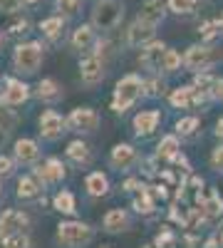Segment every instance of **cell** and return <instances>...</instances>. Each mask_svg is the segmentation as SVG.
Segmentation results:
<instances>
[{
  "label": "cell",
  "mask_w": 223,
  "mask_h": 248,
  "mask_svg": "<svg viewBox=\"0 0 223 248\" xmlns=\"http://www.w3.org/2000/svg\"><path fill=\"white\" fill-rule=\"evenodd\" d=\"M45 40H17L10 52V70L17 77H35L45 65Z\"/></svg>",
  "instance_id": "6da1fadb"
},
{
  "label": "cell",
  "mask_w": 223,
  "mask_h": 248,
  "mask_svg": "<svg viewBox=\"0 0 223 248\" xmlns=\"http://www.w3.org/2000/svg\"><path fill=\"white\" fill-rule=\"evenodd\" d=\"M144 99V72H127L114 82V90L109 97V109L117 117H124Z\"/></svg>",
  "instance_id": "7a4b0ae2"
},
{
  "label": "cell",
  "mask_w": 223,
  "mask_h": 248,
  "mask_svg": "<svg viewBox=\"0 0 223 248\" xmlns=\"http://www.w3.org/2000/svg\"><path fill=\"white\" fill-rule=\"evenodd\" d=\"M97 238V229L82 218H59L55 226V243L59 248H89Z\"/></svg>",
  "instance_id": "3957f363"
},
{
  "label": "cell",
  "mask_w": 223,
  "mask_h": 248,
  "mask_svg": "<svg viewBox=\"0 0 223 248\" xmlns=\"http://www.w3.org/2000/svg\"><path fill=\"white\" fill-rule=\"evenodd\" d=\"M124 20V3L121 0H94L89 8V23L99 30V35H112Z\"/></svg>",
  "instance_id": "277c9868"
},
{
  "label": "cell",
  "mask_w": 223,
  "mask_h": 248,
  "mask_svg": "<svg viewBox=\"0 0 223 248\" xmlns=\"http://www.w3.org/2000/svg\"><path fill=\"white\" fill-rule=\"evenodd\" d=\"M221 62H223V52L208 43H191L184 50V72H189V75L208 72L216 65H221Z\"/></svg>",
  "instance_id": "5b68a950"
},
{
  "label": "cell",
  "mask_w": 223,
  "mask_h": 248,
  "mask_svg": "<svg viewBox=\"0 0 223 248\" xmlns=\"http://www.w3.org/2000/svg\"><path fill=\"white\" fill-rule=\"evenodd\" d=\"M77 67H79V85L87 92H94L97 87H102L109 75V62L102 55H97L94 50L87 55H79Z\"/></svg>",
  "instance_id": "8992f818"
},
{
  "label": "cell",
  "mask_w": 223,
  "mask_h": 248,
  "mask_svg": "<svg viewBox=\"0 0 223 248\" xmlns=\"http://www.w3.org/2000/svg\"><path fill=\"white\" fill-rule=\"evenodd\" d=\"M28 171L35 176L40 189L47 194V191L57 189V186H62L67 181V161H62L59 156H47L40 164H35V167H30Z\"/></svg>",
  "instance_id": "52a82bcc"
},
{
  "label": "cell",
  "mask_w": 223,
  "mask_h": 248,
  "mask_svg": "<svg viewBox=\"0 0 223 248\" xmlns=\"http://www.w3.org/2000/svg\"><path fill=\"white\" fill-rule=\"evenodd\" d=\"M141 156H144V154L136 149V144H132V141H117L114 147L109 149V154H107V167L112 171L121 174V176H129V174H134L139 169Z\"/></svg>",
  "instance_id": "ba28073f"
},
{
  "label": "cell",
  "mask_w": 223,
  "mask_h": 248,
  "mask_svg": "<svg viewBox=\"0 0 223 248\" xmlns=\"http://www.w3.org/2000/svg\"><path fill=\"white\" fill-rule=\"evenodd\" d=\"M0 105L5 107H25L28 102L32 99V85H28L25 77H17V75H5L3 77V85H0Z\"/></svg>",
  "instance_id": "9c48e42d"
},
{
  "label": "cell",
  "mask_w": 223,
  "mask_h": 248,
  "mask_svg": "<svg viewBox=\"0 0 223 248\" xmlns=\"http://www.w3.org/2000/svg\"><path fill=\"white\" fill-rule=\"evenodd\" d=\"M67 132H70L67 129V117H62L55 107H47V109L40 112V117H37V137H40V141L57 144Z\"/></svg>",
  "instance_id": "30bf717a"
},
{
  "label": "cell",
  "mask_w": 223,
  "mask_h": 248,
  "mask_svg": "<svg viewBox=\"0 0 223 248\" xmlns=\"http://www.w3.org/2000/svg\"><path fill=\"white\" fill-rule=\"evenodd\" d=\"M65 117H67V129L77 137H92V134H97L99 124H102V114L87 105L70 109Z\"/></svg>",
  "instance_id": "8fae6325"
},
{
  "label": "cell",
  "mask_w": 223,
  "mask_h": 248,
  "mask_svg": "<svg viewBox=\"0 0 223 248\" xmlns=\"http://www.w3.org/2000/svg\"><path fill=\"white\" fill-rule=\"evenodd\" d=\"M161 124H164V112L161 109H139L132 117V134L136 141H144L161 129Z\"/></svg>",
  "instance_id": "7c38bea8"
},
{
  "label": "cell",
  "mask_w": 223,
  "mask_h": 248,
  "mask_svg": "<svg viewBox=\"0 0 223 248\" xmlns=\"http://www.w3.org/2000/svg\"><path fill=\"white\" fill-rule=\"evenodd\" d=\"M10 152L17 159L20 169H30V167L43 161V144H40V139H35V137H17L13 141Z\"/></svg>",
  "instance_id": "4fadbf2b"
},
{
  "label": "cell",
  "mask_w": 223,
  "mask_h": 248,
  "mask_svg": "<svg viewBox=\"0 0 223 248\" xmlns=\"http://www.w3.org/2000/svg\"><path fill=\"white\" fill-rule=\"evenodd\" d=\"M169 45L164 40H151L149 45H144L139 50V57H136V65L141 67L144 75H159L161 72V62H164V55H166Z\"/></svg>",
  "instance_id": "5bb4252c"
},
{
  "label": "cell",
  "mask_w": 223,
  "mask_h": 248,
  "mask_svg": "<svg viewBox=\"0 0 223 248\" xmlns=\"http://www.w3.org/2000/svg\"><path fill=\"white\" fill-rule=\"evenodd\" d=\"M156 30H159L156 25L147 23V20H141V17H134L124 30V47L127 50H141L144 45H149L151 40H156Z\"/></svg>",
  "instance_id": "9a60e30c"
},
{
  "label": "cell",
  "mask_w": 223,
  "mask_h": 248,
  "mask_svg": "<svg viewBox=\"0 0 223 248\" xmlns=\"http://www.w3.org/2000/svg\"><path fill=\"white\" fill-rule=\"evenodd\" d=\"M134 211L132 209H121V206H114V209L104 211L102 221H99V226H102V231L109 233V236H119V233H129L134 229Z\"/></svg>",
  "instance_id": "2e32d148"
},
{
  "label": "cell",
  "mask_w": 223,
  "mask_h": 248,
  "mask_svg": "<svg viewBox=\"0 0 223 248\" xmlns=\"http://www.w3.org/2000/svg\"><path fill=\"white\" fill-rule=\"evenodd\" d=\"M65 161L72 164L74 169H89L94 164V149L87 141V137H74L65 147Z\"/></svg>",
  "instance_id": "e0dca14e"
},
{
  "label": "cell",
  "mask_w": 223,
  "mask_h": 248,
  "mask_svg": "<svg viewBox=\"0 0 223 248\" xmlns=\"http://www.w3.org/2000/svg\"><path fill=\"white\" fill-rule=\"evenodd\" d=\"M32 99H37L45 107H57L65 99V87L55 77H40L32 85Z\"/></svg>",
  "instance_id": "ac0fdd59"
},
{
  "label": "cell",
  "mask_w": 223,
  "mask_h": 248,
  "mask_svg": "<svg viewBox=\"0 0 223 248\" xmlns=\"http://www.w3.org/2000/svg\"><path fill=\"white\" fill-rule=\"evenodd\" d=\"M99 37H102V35H99V30H97L92 23H82V25H77V28L70 32L67 45H70V50L77 52V55H87V52L94 50V45H97Z\"/></svg>",
  "instance_id": "d6986e66"
},
{
  "label": "cell",
  "mask_w": 223,
  "mask_h": 248,
  "mask_svg": "<svg viewBox=\"0 0 223 248\" xmlns=\"http://www.w3.org/2000/svg\"><path fill=\"white\" fill-rule=\"evenodd\" d=\"M37 32L43 35V40L47 45H57L65 40V32H67V17L62 15H47L37 23Z\"/></svg>",
  "instance_id": "ffe728a7"
},
{
  "label": "cell",
  "mask_w": 223,
  "mask_h": 248,
  "mask_svg": "<svg viewBox=\"0 0 223 248\" xmlns=\"http://www.w3.org/2000/svg\"><path fill=\"white\" fill-rule=\"evenodd\" d=\"M32 218L25 209H0V231L5 236L17 231H30Z\"/></svg>",
  "instance_id": "44dd1931"
},
{
  "label": "cell",
  "mask_w": 223,
  "mask_h": 248,
  "mask_svg": "<svg viewBox=\"0 0 223 248\" xmlns=\"http://www.w3.org/2000/svg\"><path fill=\"white\" fill-rule=\"evenodd\" d=\"M85 194L87 199L97 201V199H107L112 194V181H109V174L102 171V169H92L85 174Z\"/></svg>",
  "instance_id": "7402d4cb"
},
{
  "label": "cell",
  "mask_w": 223,
  "mask_h": 248,
  "mask_svg": "<svg viewBox=\"0 0 223 248\" xmlns=\"http://www.w3.org/2000/svg\"><path fill=\"white\" fill-rule=\"evenodd\" d=\"M43 194H45V191L40 189V184L35 181V176H32L30 171L17 174V176H15V199H17L20 203H23V206L35 203Z\"/></svg>",
  "instance_id": "603a6c76"
},
{
  "label": "cell",
  "mask_w": 223,
  "mask_h": 248,
  "mask_svg": "<svg viewBox=\"0 0 223 248\" xmlns=\"http://www.w3.org/2000/svg\"><path fill=\"white\" fill-rule=\"evenodd\" d=\"M159 201L149 194V181L144 184V189H141V191H136L134 196H132V201H129V209L136 214V216H141V218H147V221H151L161 209H159Z\"/></svg>",
  "instance_id": "cb8c5ba5"
},
{
  "label": "cell",
  "mask_w": 223,
  "mask_h": 248,
  "mask_svg": "<svg viewBox=\"0 0 223 248\" xmlns=\"http://www.w3.org/2000/svg\"><path fill=\"white\" fill-rule=\"evenodd\" d=\"M181 152H184V139H181L176 132L161 134V139L156 141V149H154V154L164 161V164H171Z\"/></svg>",
  "instance_id": "d4e9b609"
},
{
  "label": "cell",
  "mask_w": 223,
  "mask_h": 248,
  "mask_svg": "<svg viewBox=\"0 0 223 248\" xmlns=\"http://www.w3.org/2000/svg\"><path fill=\"white\" fill-rule=\"evenodd\" d=\"M166 15H169L166 0H144V3H141V8H139V13H136V17L147 20V23H151V25H156V28L164 25Z\"/></svg>",
  "instance_id": "484cf974"
},
{
  "label": "cell",
  "mask_w": 223,
  "mask_h": 248,
  "mask_svg": "<svg viewBox=\"0 0 223 248\" xmlns=\"http://www.w3.org/2000/svg\"><path fill=\"white\" fill-rule=\"evenodd\" d=\"M169 77L166 75H144V99L149 102H159L169 97Z\"/></svg>",
  "instance_id": "4316f807"
},
{
  "label": "cell",
  "mask_w": 223,
  "mask_h": 248,
  "mask_svg": "<svg viewBox=\"0 0 223 248\" xmlns=\"http://www.w3.org/2000/svg\"><path fill=\"white\" fill-rule=\"evenodd\" d=\"M50 209L57 211L59 216H67V218H74L77 216V196L70 191V189H57L52 194V203H50Z\"/></svg>",
  "instance_id": "83f0119b"
},
{
  "label": "cell",
  "mask_w": 223,
  "mask_h": 248,
  "mask_svg": "<svg viewBox=\"0 0 223 248\" xmlns=\"http://www.w3.org/2000/svg\"><path fill=\"white\" fill-rule=\"evenodd\" d=\"M174 132L184 139V141H193L201 137V117L198 114H181L174 122Z\"/></svg>",
  "instance_id": "f1b7e54d"
},
{
  "label": "cell",
  "mask_w": 223,
  "mask_h": 248,
  "mask_svg": "<svg viewBox=\"0 0 223 248\" xmlns=\"http://www.w3.org/2000/svg\"><path fill=\"white\" fill-rule=\"evenodd\" d=\"M169 107L171 109H178V112H186V109H193V85H178L169 92L166 97Z\"/></svg>",
  "instance_id": "f546056e"
},
{
  "label": "cell",
  "mask_w": 223,
  "mask_h": 248,
  "mask_svg": "<svg viewBox=\"0 0 223 248\" xmlns=\"http://www.w3.org/2000/svg\"><path fill=\"white\" fill-rule=\"evenodd\" d=\"M201 209H204V214L213 221V226L218 221H223V196L216 186H206V199L201 203Z\"/></svg>",
  "instance_id": "4dcf8cb0"
},
{
  "label": "cell",
  "mask_w": 223,
  "mask_h": 248,
  "mask_svg": "<svg viewBox=\"0 0 223 248\" xmlns=\"http://www.w3.org/2000/svg\"><path fill=\"white\" fill-rule=\"evenodd\" d=\"M32 20L23 13H17V15H10L8 20V25H5V35L13 37V40H25L30 32H32Z\"/></svg>",
  "instance_id": "1f68e13d"
},
{
  "label": "cell",
  "mask_w": 223,
  "mask_h": 248,
  "mask_svg": "<svg viewBox=\"0 0 223 248\" xmlns=\"http://www.w3.org/2000/svg\"><path fill=\"white\" fill-rule=\"evenodd\" d=\"M198 37H201V43L216 45L218 40L223 37V25H221V17H213V20H204V23L198 25Z\"/></svg>",
  "instance_id": "d6a6232c"
},
{
  "label": "cell",
  "mask_w": 223,
  "mask_h": 248,
  "mask_svg": "<svg viewBox=\"0 0 223 248\" xmlns=\"http://www.w3.org/2000/svg\"><path fill=\"white\" fill-rule=\"evenodd\" d=\"M178 72H184V52L176 50V47H169L166 55H164V62H161V75H178Z\"/></svg>",
  "instance_id": "836d02e7"
},
{
  "label": "cell",
  "mask_w": 223,
  "mask_h": 248,
  "mask_svg": "<svg viewBox=\"0 0 223 248\" xmlns=\"http://www.w3.org/2000/svg\"><path fill=\"white\" fill-rule=\"evenodd\" d=\"M161 161L156 154H144L141 156V161H139V169H136V174L139 176H144L147 181H156L159 179V171H161Z\"/></svg>",
  "instance_id": "e575fe53"
},
{
  "label": "cell",
  "mask_w": 223,
  "mask_h": 248,
  "mask_svg": "<svg viewBox=\"0 0 223 248\" xmlns=\"http://www.w3.org/2000/svg\"><path fill=\"white\" fill-rule=\"evenodd\" d=\"M159 248H176L181 243V233L174 231V223H164V226H159V231L154 233L151 238Z\"/></svg>",
  "instance_id": "d590c367"
},
{
  "label": "cell",
  "mask_w": 223,
  "mask_h": 248,
  "mask_svg": "<svg viewBox=\"0 0 223 248\" xmlns=\"http://www.w3.org/2000/svg\"><path fill=\"white\" fill-rule=\"evenodd\" d=\"M82 3L85 0H52V8L57 15H62V17H74L79 10H82Z\"/></svg>",
  "instance_id": "8d00e7d4"
},
{
  "label": "cell",
  "mask_w": 223,
  "mask_h": 248,
  "mask_svg": "<svg viewBox=\"0 0 223 248\" xmlns=\"http://www.w3.org/2000/svg\"><path fill=\"white\" fill-rule=\"evenodd\" d=\"M17 169H20V164H17V159L13 156V152H10V154H8V152L0 154V179H3V181L15 179V176H17Z\"/></svg>",
  "instance_id": "74e56055"
},
{
  "label": "cell",
  "mask_w": 223,
  "mask_h": 248,
  "mask_svg": "<svg viewBox=\"0 0 223 248\" xmlns=\"http://www.w3.org/2000/svg\"><path fill=\"white\" fill-rule=\"evenodd\" d=\"M166 5H169V13L171 15L186 17V15H193L196 13L198 0H166Z\"/></svg>",
  "instance_id": "f35d334b"
},
{
  "label": "cell",
  "mask_w": 223,
  "mask_h": 248,
  "mask_svg": "<svg viewBox=\"0 0 223 248\" xmlns=\"http://www.w3.org/2000/svg\"><path fill=\"white\" fill-rule=\"evenodd\" d=\"M17 124H20V114H17V109H15V107L0 105V129L15 132V129H17Z\"/></svg>",
  "instance_id": "ab89813d"
},
{
  "label": "cell",
  "mask_w": 223,
  "mask_h": 248,
  "mask_svg": "<svg viewBox=\"0 0 223 248\" xmlns=\"http://www.w3.org/2000/svg\"><path fill=\"white\" fill-rule=\"evenodd\" d=\"M149 194L159 201V203H169L171 199H174V191H171V186L169 184H164V181H149Z\"/></svg>",
  "instance_id": "60d3db41"
},
{
  "label": "cell",
  "mask_w": 223,
  "mask_h": 248,
  "mask_svg": "<svg viewBox=\"0 0 223 248\" xmlns=\"http://www.w3.org/2000/svg\"><path fill=\"white\" fill-rule=\"evenodd\" d=\"M0 248H32L30 231H17V233L5 236V241H3V246H0Z\"/></svg>",
  "instance_id": "b9f144b4"
},
{
  "label": "cell",
  "mask_w": 223,
  "mask_h": 248,
  "mask_svg": "<svg viewBox=\"0 0 223 248\" xmlns=\"http://www.w3.org/2000/svg\"><path fill=\"white\" fill-rule=\"evenodd\" d=\"M144 184H147V179H144V176H139V174H129V176L121 179V194L134 196L136 191L144 189Z\"/></svg>",
  "instance_id": "7bdbcfd3"
},
{
  "label": "cell",
  "mask_w": 223,
  "mask_h": 248,
  "mask_svg": "<svg viewBox=\"0 0 223 248\" xmlns=\"http://www.w3.org/2000/svg\"><path fill=\"white\" fill-rule=\"evenodd\" d=\"M208 167H211L216 174L223 176V141H218L216 147L211 149V154H208Z\"/></svg>",
  "instance_id": "ee69618b"
},
{
  "label": "cell",
  "mask_w": 223,
  "mask_h": 248,
  "mask_svg": "<svg viewBox=\"0 0 223 248\" xmlns=\"http://www.w3.org/2000/svg\"><path fill=\"white\" fill-rule=\"evenodd\" d=\"M25 8V0H0V15H17L23 13Z\"/></svg>",
  "instance_id": "f6af8a7d"
},
{
  "label": "cell",
  "mask_w": 223,
  "mask_h": 248,
  "mask_svg": "<svg viewBox=\"0 0 223 248\" xmlns=\"http://www.w3.org/2000/svg\"><path fill=\"white\" fill-rule=\"evenodd\" d=\"M218 75H213V70H208V72H196V75H191V82L196 87H201V90H211V85H213V79H216Z\"/></svg>",
  "instance_id": "bcb514c9"
},
{
  "label": "cell",
  "mask_w": 223,
  "mask_h": 248,
  "mask_svg": "<svg viewBox=\"0 0 223 248\" xmlns=\"http://www.w3.org/2000/svg\"><path fill=\"white\" fill-rule=\"evenodd\" d=\"M181 243H184L186 248H201L204 246V238H201L198 231H184L181 233Z\"/></svg>",
  "instance_id": "7dc6e473"
},
{
  "label": "cell",
  "mask_w": 223,
  "mask_h": 248,
  "mask_svg": "<svg viewBox=\"0 0 223 248\" xmlns=\"http://www.w3.org/2000/svg\"><path fill=\"white\" fill-rule=\"evenodd\" d=\"M171 167H174V169H178V171H184V174H193V164L189 161L186 152H181V154L171 161Z\"/></svg>",
  "instance_id": "c3c4849f"
},
{
  "label": "cell",
  "mask_w": 223,
  "mask_h": 248,
  "mask_svg": "<svg viewBox=\"0 0 223 248\" xmlns=\"http://www.w3.org/2000/svg\"><path fill=\"white\" fill-rule=\"evenodd\" d=\"M208 94H211V99H213V105H223V77H221V75L213 79Z\"/></svg>",
  "instance_id": "681fc988"
},
{
  "label": "cell",
  "mask_w": 223,
  "mask_h": 248,
  "mask_svg": "<svg viewBox=\"0 0 223 248\" xmlns=\"http://www.w3.org/2000/svg\"><path fill=\"white\" fill-rule=\"evenodd\" d=\"M201 248H223L221 246V229H213L206 238H204V246Z\"/></svg>",
  "instance_id": "f907efd6"
},
{
  "label": "cell",
  "mask_w": 223,
  "mask_h": 248,
  "mask_svg": "<svg viewBox=\"0 0 223 248\" xmlns=\"http://www.w3.org/2000/svg\"><path fill=\"white\" fill-rule=\"evenodd\" d=\"M13 132H5V129H0V154H3L8 147H13Z\"/></svg>",
  "instance_id": "816d5d0a"
},
{
  "label": "cell",
  "mask_w": 223,
  "mask_h": 248,
  "mask_svg": "<svg viewBox=\"0 0 223 248\" xmlns=\"http://www.w3.org/2000/svg\"><path fill=\"white\" fill-rule=\"evenodd\" d=\"M189 186H191V189L196 191V189H204V186H206V181H204V176H198L196 171L189 176Z\"/></svg>",
  "instance_id": "f5cc1de1"
},
{
  "label": "cell",
  "mask_w": 223,
  "mask_h": 248,
  "mask_svg": "<svg viewBox=\"0 0 223 248\" xmlns=\"http://www.w3.org/2000/svg\"><path fill=\"white\" fill-rule=\"evenodd\" d=\"M213 137L218 139V141H223V114L216 119V124H213Z\"/></svg>",
  "instance_id": "db71d44e"
},
{
  "label": "cell",
  "mask_w": 223,
  "mask_h": 248,
  "mask_svg": "<svg viewBox=\"0 0 223 248\" xmlns=\"http://www.w3.org/2000/svg\"><path fill=\"white\" fill-rule=\"evenodd\" d=\"M37 3H43V0H25V5L30 8V5H37Z\"/></svg>",
  "instance_id": "11a10c76"
},
{
  "label": "cell",
  "mask_w": 223,
  "mask_h": 248,
  "mask_svg": "<svg viewBox=\"0 0 223 248\" xmlns=\"http://www.w3.org/2000/svg\"><path fill=\"white\" fill-rule=\"evenodd\" d=\"M141 248H159V246H156L154 241H149V243H144V246H141Z\"/></svg>",
  "instance_id": "9f6ffc18"
},
{
  "label": "cell",
  "mask_w": 223,
  "mask_h": 248,
  "mask_svg": "<svg viewBox=\"0 0 223 248\" xmlns=\"http://www.w3.org/2000/svg\"><path fill=\"white\" fill-rule=\"evenodd\" d=\"M3 184H5V181L0 179V199H3V194H5V189H3Z\"/></svg>",
  "instance_id": "6f0895ef"
},
{
  "label": "cell",
  "mask_w": 223,
  "mask_h": 248,
  "mask_svg": "<svg viewBox=\"0 0 223 248\" xmlns=\"http://www.w3.org/2000/svg\"><path fill=\"white\" fill-rule=\"evenodd\" d=\"M5 37H8L5 32H0V47H3V43H5Z\"/></svg>",
  "instance_id": "680465c9"
},
{
  "label": "cell",
  "mask_w": 223,
  "mask_h": 248,
  "mask_svg": "<svg viewBox=\"0 0 223 248\" xmlns=\"http://www.w3.org/2000/svg\"><path fill=\"white\" fill-rule=\"evenodd\" d=\"M221 246H223V229H221Z\"/></svg>",
  "instance_id": "91938a15"
},
{
  "label": "cell",
  "mask_w": 223,
  "mask_h": 248,
  "mask_svg": "<svg viewBox=\"0 0 223 248\" xmlns=\"http://www.w3.org/2000/svg\"><path fill=\"white\" fill-rule=\"evenodd\" d=\"M99 248H114V246H99Z\"/></svg>",
  "instance_id": "94428289"
},
{
  "label": "cell",
  "mask_w": 223,
  "mask_h": 248,
  "mask_svg": "<svg viewBox=\"0 0 223 248\" xmlns=\"http://www.w3.org/2000/svg\"><path fill=\"white\" fill-rule=\"evenodd\" d=\"M221 25H223V13H221Z\"/></svg>",
  "instance_id": "6125c7cd"
},
{
  "label": "cell",
  "mask_w": 223,
  "mask_h": 248,
  "mask_svg": "<svg viewBox=\"0 0 223 248\" xmlns=\"http://www.w3.org/2000/svg\"><path fill=\"white\" fill-rule=\"evenodd\" d=\"M0 85H3V77H0Z\"/></svg>",
  "instance_id": "be15d7a7"
}]
</instances>
